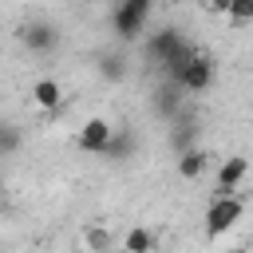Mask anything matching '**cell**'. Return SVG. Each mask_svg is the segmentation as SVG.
I'll return each instance as SVG.
<instances>
[{"label": "cell", "mask_w": 253, "mask_h": 253, "mask_svg": "<svg viewBox=\"0 0 253 253\" xmlns=\"http://www.w3.org/2000/svg\"><path fill=\"white\" fill-rule=\"evenodd\" d=\"M154 229H146V225H134V229H126V237H123V253H150L154 249Z\"/></svg>", "instance_id": "cell-9"}, {"label": "cell", "mask_w": 253, "mask_h": 253, "mask_svg": "<svg viewBox=\"0 0 253 253\" xmlns=\"http://www.w3.org/2000/svg\"><path fill=\"white\" fill-rule=\"evenodd\" d=\"M210 83H213V59H210V55H202V51H198V55H194L178 75H174V87H182V91H190V95L206 91Z\"/></svg>", "instance_id": "cell-5"}, {"label": "cell", "mask_w": 253, "mask_h": 253, "mask_svg": "<svg viewBox=\"0 0 253 253\" xmlns=\"http://www.w3.org/2000/svg\"><path fill=\"white\" fill-rule=\"evenodd\" d=\"M225 20H229L233 28L253 24V0H233V4H229V12H225Z\"/></svg>", "instance_id": "cell-11"}, {"label": "cell", "mask_w": 253, "mask_h": 253, "mask_svg": "<svg viewBox=\"0 0 253 253\" xmlns=\"http://www.w3.org/2000/svg\"><path fill=\"white\" fill-rule=\"evenodd\" d=\"M32 103H36L40 111H55V107L63 103V87H59L51 75H43V79L32 83Z\"/></svg>", "instance_id": "cell-8"}, {"label": "cell", "mask_w": 253, "mask_h": 253, "mask_svg": "<svg viewBox=\"0 0 253 253\" xmlns=\"http://www.w3.org/2000/svg\"><path fill=\"white\" fill-rule=\"evenodd\" d=\"M107 79H123L126 75V67H123V59H115V55H103V67H99Z\"/></svg>", "instance_id": "cell-13"}, {"label": "cell", "mask_w": 253, "mask_h": 253, "mask_svg": "<svg viewBox=\"0 0 253 253\" xmlns=\"http://www.w3.org/2000/svg\"><path fill=\"white\" fill-rule=\"evenodd\" d=\"M245 174H249V158H245V154L221 158V166H217V194H233V190L245 182Z\"/></svg>", "instance_id": "cell-6"}, {"label": "cell", "mask_w": 253, "mask_h": 253, "mask_svg": "<svg viewBox=\"0 0 253 253\" xmlns=\"http://www.w3.org/2000/svg\"><path fill=\"white\" fill-rule=\"evenodd\" d=\"M241 213H245V202H241L237 194H217V198L210 202V210H206V237L229 233V229L241 221Z\"/></svg>", "instance_id": "cell-3"}, {"label": "cell", "mask_w": 253, "mask_h": 253, "mask_svg": "<svg viewBox=\"0 0 253 253\" xmlns=\"http://www.w3.org/2000/svg\"><path fill=\"white\" fill-rule=\"evenodd\" d=\"M75 142H79V150H87V154H111V146H115V126H111L107 119H87V123L79 126Z\"/></svg>", "instance_id": "cell-4"}, {"label": "cell", "mask_w": 253, "mask_h": 253, "mask_svg": "<svg viewBox=\"0 0 253 253\" xmlns=\"http://www.w3.org/2000/svg\"><path fill=\"white\" fill-rule=\"evenodd\" d=\"M202 170H206V154H202L198 146H190V150H182V154H178V174H182L186 182L202 178Z\"/></svg>", "instance_id": "cell-10"}, {"label": "cell", "mask_w": 253, "mask_h": 253, "mask_svg": "<svg viewBox=\"0 0 253 253\" xmlns=\"http://www.w3.org/2000/svg\"><path fill=\"white\" fill-rule=\"evenodd\" d=\"M16 146H20V130L12 123H4L0 126V154H16Z\"/></svg>", "instance_id": "cell-12"}, {"label": "cell", "mask_w": 253, "mask_h": 253, "mask_svg": "<svg viewBox=\"0 0 253 253\" xmlns=\"http://www.w3.org/2000/svg\"><path fill=\"white\" fill-rule=\"evenodd\" d=\"M55 43H59V32H55L47 20L24 24V47H32V51H51Z\"/></svg>", "instance_id": "cell-7"}, {"label": "cell", "mask_w": 253, "mask_h": 253, "mask_svg": "<svg viewBox=\"0 0 253 253\" xmlns=\"http://www.w3.org/2000/svg\"><path fill=\"white\" fill-rule=\"evenodd\" d=\"M83 241H87L91 249H107V229H95V225H91V229L83 233Z\"/></svg>", "instance_id": "cell-14"}, {"label": "cell", "mask_w": 253, "mask_h": 253, "mask_svg": "<svg viewBox=\"0 0 253 253\" xmlns=\"http://www.w3.org/2000/svg\"><path fill=\"white\" fill-rule=\"evenodd\" d=\"M150 16H154V4H146V0H123V4H115V12H111V28H115L119 40L134 43V40L142 36V28H146Z\"/></svg>", "instance_id": "cell-2"}, {"label": "cell", "mask_w": 253, "mask_h": 253, "mask_svg": "<svg viewBox=\"0 0 253 253\" xmlns=\"http://www.w3.org/2000/svg\"><path fill=\"white\" fill-rule=\"evenodd\" d=\"M146 51H150V59H158V63H162V71H166L170 79H174V75H178L194 55H198V47H194L178 28H158V32L146 40Z\"/></svg>", "instance_id": "cell-1"}]
</instances>
